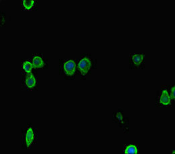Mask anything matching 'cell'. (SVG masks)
<instances>
[{
  "instance_id": "cell-1",
  "label": "cell",
  "mask_w": 175,
  "mask_h": 154,
  "mask_svg": "<svg viewBox=\"0 0 175 154\" xmlns=\"http://www.w3.org/2000/svg\"><path fill=\"white\" fill-rule=\"evenodd\" d=\"M63 72L64 73V74L67 76H73L74 74L75 73L77 68H76V64L74 60H68L66 62H64L63 65Z\"/></svg>"
},
{
  "instance_id": "cell-2",
  "label": "cell",
  "mask_w": 175,
  "mask_h": 154,
  "mask_svg": "<svg viewBox=\"0 0 175 154\" xmlns=\"http://www.w3.org/2000/svg\"><path fill=\"white\" fill-rule=\"evenodd\" d=\"M91 66L92 63L90 59H89L88 58H84L79 61V63H78V71H79V72L83 76H85V75L89 72L90 69L91 68Z\"/></svg>"
},
{
  "instance_id": "cell-3",
  "label": "cell",
  "mask_w": 175,
  "mask_h": 154,
  "mask_svg": "<svg viewBox=\"0 0 175 154\" xmlns=\"http://www.w3.org/2000/svg\"><path fill=\"white\" fill-rule=\"evenodd\" d=\"M34 133L32 127L27 129L24 134V144L26 147H30L34 141Z\"/></svg>"
},
{
  "instance_id": "cell-4",
  "label": "cell",
  "mask_w": 175,
  "mask_h": 154,
  "mask_svg": "<svg viewBox=\"0 0 175 154\" xmlns=\"http://www.w3.org/2000/svg\"><path fill=\"white\" fill-rule=\"evenodd\" d=\"M171 102V98L168 95V91L167 90H164L163 91V93L160 95L159 98V103L162 105H170Z\"/></svg>"
},
{
  "instance_id": "cell-5",
  "label": "cell",
  "mask_w": 175,
  "mask_h": 154,
  "mask_svg": "<svg viewBox=\"0 0 175 154\" xmlns=\"http://www.w3.org/2000/svg\"><path fill=\"white\" fill-rule=\"evenodd\" d=\"M25 84L26 87L30 88H34L36 85V80L33 74L28 73L27 76L25 78Z\"/></svg>"
},
{
  "instance_id": "cell-6",
  "label": "cell",
  "mask_w": 175,
  "mask_h": 154,
  "mask_svg": "<svg viewBox=\"0 0 175 154\" xmlns=\"http://www.w3.org/2000/svg\"><path fill=\"white\" fill-rule=\"evenodd\" d=\"M32 65L33 67L37 68H42L45 66V61L40 56H35L32 59Z\"/></svg>"
},
{
  "instance_id": "cell-7",
  "label": "cell",
  "mask_w": 175,
  "mask_h": 154,
  "mask_svg": "<svg viewBox=\"0 0 175 154\" xmlns=\"http://www.w3.org/2000/svg\"><path fill=\"white\" fill-rule=\"evenodd\" d=\"M144 61V55L142 54H135L132 55V62L135 65H140Z\"/></svg>"
},
{
  "instance_id": "cell-8",
  "label": "cell",
  "mask_w": 175,
  "mask_h": 154,
  "mask_svg": "<svg viewBox=\"0 0 175 154\" xmlns=\"http://www.w3.org/2000/svg\"><path fill=\"white\" fill-rule=\"evenodd\" d=\"M22 68L25 72H26L27 73H30L32 72L33 65L32 64L29 62V61H25L22 65Z\"/></svg>"
},
{
  "instance_id": "cell-9",
  "label": "cell",
  "mask_w": 175,
  "mask_h": 154,
  "mask_svg": "<svg viewBox=\"0 0 175 154\" xmlns=\"http://www.w3.org/2000/svg\"><path fill=\"white\" fill-rule=\"evenodd\" d=\"M125 153L128 154H134L138 153V149L134 145H130L125 149Z\"/></svg>"
},
{
  "instance_id": "cell-10",
  "label": "cell",
  "mask_w": 175,
  "mask_h": 154,
  "mask_svg": "<svg viewBox=\"0 0 175 154\" xmlns=\"http://www.w3.org/2000/svg\"><path fill=\"white\" fill-rule=\"evenodd\" d=\"M23 6L26 10H32L34 7L35 2L34 1H24Z\"/></svg>"
},
{
  "instance_id": "cell-11",
  "label": "cell",
  "mask_w": 175,
  "mask_h": 154,
  "mask_svg": "<svg viewBox=\"0 0 175 154\" xmlns=\"http://www.w3.org/2000/svg\"><path fill=\"white\" fill-rule=\"evenodd\" d=\"M114 118L116 121H117L120 123V124H125L124 119L123 116H122V114L120 112H117V113H116V116L114 117Z\"/></svg>"
},
{
  "instance_id": "cell-12",
  "label": "cell",
  "mask_w": 175,
  "mask_h": 154,
  "mask_svg": "<svg viewBox=\"0 0 175 154\" xmlns=\"http://www.w3.org/2000/svg\"><path fill=\"white\" fill-rule=\"evenodd\" d=\"M174 96H175V91H174V87H172L171 90H170V98L172 99H174Z\"/></svg>"
}]
</instances>
